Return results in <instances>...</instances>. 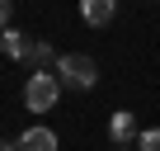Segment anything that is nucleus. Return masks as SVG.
<instances>
[{"label": "nucleus", "instance_id": "obj_1", "mask_svg": "<svg viewBox=\"0 0 160 151\" xmlns=\"http://www.w3.org/2000/svg\"><path fill=\"white\" fill-rule=\"evenodd\" d=\"M57 99H61V81H57V71H33L28 81H24V104H28V113H47Z\"/></svg>", "mask_w": 160, "mask_h": 151}, {"label": "nucleus", "instance_id": "obj_2", "mask_svg": "<svg viewBox=\"0 0 160 151\" xmlns=\"http://www.w3.org/2000/svg\"><path fill=\"white\" fill-rule=\"evenodd\" d=\"M57 76L66 85H75V90H90L94 81H99V66H94V57H85V52H66V57H57Z\"/></svg>", "mask_w": 160, "mask_h": 151}, {"label": "nucleus", "instance_id": "obj_3", "mask_svg": "<svg viewBox=\"0 0 160 151\" xmlns=\"http://www.w3.org/2000/svg\"><path fill=\"white\" fill-rule=\"evenodd\" d=\"M14 146L19 151H57V132L52 128H24V137Z\"/></svg>", "mask_w": 160, "mask_h": 151}, {"label": "nucleus", "instance_id": "obj_4", "mask_svg": "<svg viewBox=\"0 0 160 151\" xmlns=\"http://www.w3.org/2000/svg\"><path fill=\"white\" fill-rule=\"evenodd\" d=\"M113 10H118V0H80V14H85V24H108L113 19Z\"/></svg>", "mask_w": 160, "mask_h": 151}, {"label": "nucleus", "instance_id": "obj_5", "mask_svg": "<svg viewBox=\"0 0 160 151\" xmlns=\"http://www.w3.org/2000/svg\"><path fill=\"white\" fill-rule=\"evenodd\" d=\"M28 47H33V43H28L24 33H14V29H5V33H0V52H5V57H14V61H24V57H28Z\"/></svg>", "mask_w": 160, "mask_h": 151}, {"label": "nucleus", "instance_id": "obj_6", "mask_svg": "<svg viewBox=\"0 0 160 151\" xmlns=\"http://www.w3.org/2000/svg\"><path fill=\"white\" fill-rule=\"evenodd\" d=\"M108 132H113V142L122 146V142H132V137H137V118H132L127 109H118V113H113V123H108Z\"/></svg>", "mask_w": 160, "mask_h": 151}, {"label": "nucleus", "instance_id": "obj_7", "mask_svg": "<svg viewBox=\"0 0 160 151\" xmlns=\"http://www.w3.org/2000/svg\"><path fill=\"white\" fill-rule=\"evenodd\" d=\"M28 61H33L38 71H47V66H52L57 57H52V47H47V43H33V47H28Z\"/></svg>", "mask_w": 160, "mask_h": 151}, {"label": "nucleus", "instance_id": "obj_8", "mask_svg": "<svg viewBox=\"0 0 160 151\" xmlns=\"http://www.w3.org/2000/svg\"><path fill=\"white\" fill-rule=\"evenodd\" d=\"M137 146H141V151H160V128H146V132L137 137Z\"/></svg>", "mask_w": 160, "mask_h": 151}, {"label": "nucleus", "instance_id": "obj_9", "mask_svg": "<svg viewBox=\"0 0 160 151\" xmlns=\"http://www.w3.org/2000/svg\"><path fill=\"white\" fill-rule=\"evenodd\" d=\"M10 10H14L10 0H0V33H5V24H10Z\"/></svg>", "mask_w": 160, "mask_h": 151}]
</instances>
